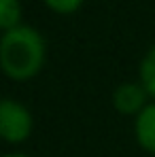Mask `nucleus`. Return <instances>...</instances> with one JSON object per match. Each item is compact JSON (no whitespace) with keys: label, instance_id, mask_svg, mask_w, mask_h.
<instances>
[{"label":"nucleus","instance_id":"3","mask_svg":"<svg viewBox=\"0 0 155 157\" xmlns=\"http://www.w3.org/2000/svg\"><path fill=\"white\" fill-rule=\"evenodd\" d=\"M145 91L140 85H134V83H126L121 85L117 91H115V98L113 102L115 106L121 110V113H138L145 108Z\"/></svg>","mask_w":155,"mask_h":157},{"label":"nucleus","instance_id":"6","mask_svg":"<svg viewBox=\"0 0 155 157\" xmlns=\"http://www.w3.org/2000/svg\"><path fill=\"white\" fill-rule=\"evenodd\" d=\"M140 77H142V87L155 96V47L147 53L140 66Z\"/></svg>","mask_w":155,"mask_h":157},{"label":"nucleus","instance_id":"4","mask_svg":"<svg viewBox=\"0 0 155 157\" xmlns=\"http://www.w3.org/2000/svg\"><path fill=\"white\" fill-rule=\"evenodd\" d=\"M136 138L147 151L155 153V104H149L140 110L136 119Z\"/></svg>","mask_w":155,"mask_h":157},{"label":"nucleus","instance_id":"2","mask_svg":"<svg viewBox=\"0 0 155 157\" xmlns=\"http://www.w3.org/2000/svg\"><path fill=\"white\" fill-rule=\"evenodd\" d=\"M32 132V115L13 100L0 102V136L9 142H24Z\"/></svg>","mask_w":155,"mask_h":157},{"label":"nucleus","instance_id":"7","mask_svg":"<svg viewBox=\"0 0 155 157\" xmlns=\"http://www.w3.org/2000/svg\"><path fill=\"white\" fill-rule=\"evenodd\" d=\"M45 2L51 6L53 11H57V13H72V11L79 9V4L83 0H45Z\"/></svg>","mask_w":155,"mask_h":157},{"label":"nucleus","instance_id":"8","mask_svg":"<svg viewBox=\"0 0 155 157\" xmlns=\"http://www.w3.org/2000/svg\"><path fill=\"white\" fill-rule=\"evenodd\" d=\"M9 157H24V155H9Z\"/></svg>","mask_w":155,"mask_h":157},{"label":"nucleus","instance_id":"5","mask_svg":"<svg viewBox=\"0 0 155 157\" xmlns=\"http://www.w3.org/2000/svg\"><path fill=\"white\" fill-rule=\"evenodd\" d=\"M21 9L17 0H0V28L2 30H13L19 24Z\"/></svg>","mask_w":155,"mask_h":157},{"label":"nucleus","instance_id":"1","mask_svg":"<svg viewBox=\"0 0 155 157\" xmlns=\"http://www.w3.org/2000/svg\"><path fill=\"white\" fill-rule=\"evenodd\" d=\"M45 59V43L32 28L17 26L0 38V68L15 81L34 77Z\"/></svg>","mask_w":155,"mask_h":157}]
</instances>
